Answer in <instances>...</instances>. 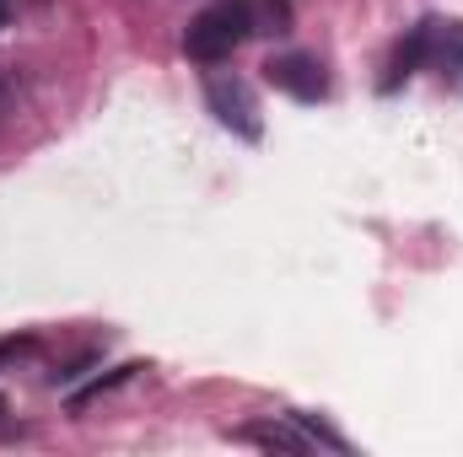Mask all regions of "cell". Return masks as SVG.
<instances>
[{
	"mask_svg": "<svg viewBox=\"0 0 463 457\" xmlns=\"http://www.w3.org/2000/svg\"><path fill=\"white\" fill-rule=\"evenodd\" d=\"M135 371H146V366H140V360H124V366H114L109 377H98L92 387H81V393H71V415H81V409H87L92 398H103V393H114V387H124V382H129Z\"/></svg>",
	"mask_w": 463,
	"mask_h": 457,
	"instance_id": "cell-7",
	"label": "cell"
},
{
	"mask_svg": "<svg viewBox=\"0 0 463 457\" xmlns=\"http://www.w3.org/2000/svg\"><path fill=\"white\" fill-rule=\"evenodd\" d=\"M264 81H269L275 92L297 98V103H318V98H329V76H324V65H318L313 54H297V49L269 54V60H264Z\"/></svg>",
	"mask_w": 463,
	"mask_h": 457,
	"instance_id": "cell-3",
	"label": "cell"
},
{
	"mask_svg": "<svg viewBox=\"0 0 463 457\" xmlns=\"http://www.w3.org/2000/svg\"><path fill=\"white\" fill-rule=\"evenodd\" d=\"M205 103H211V114L222 129H232L237 140H259L264 135V118H259V103H253V87L242 81V76H211L205 81Z\"/></svg>",
	"mask_w": 463,
	"mask_h": 457,
	"instance_id": "cell-2",
	"label": "cell"
},
{
	"mask_svg": "<svg viewBox=\"0 0 463 457\" xmlns=\"http://www.w3.org/2000/svg\"><path fill=\"white\" fill-rule=\"evenodd\" d=\"M248 5V22L253 33H291V0H242Z\"/></svg>",
	"mask_w": 463,
	"mask_h": 457,
	"instance_id": "cell-6",
	"label": "cell"
},
{
	"mask_svg": "<svg viewBox=\"0 0 463 457\" xmlns=\"http://www.w3.org/2000/svg\"><path fill=\"white\" fill-rule=\"evenodd\" d=\"M16 350H22V340H0V366H5V360H11Z\"/></svg>",
	"mask_w": 463,
	"mask_h": 457,
	"instance_id": "cell-9",
	"label": "cell"
},
{
	"mask_svg": "<svg viewBox=\"0 0 463 457\" xmlns=\"http://www.w3.org/2000/svg\"><path fill=\"white\" fill-rule=\"evenodd\" d=\"M420 65H426V27H410V33H404V43H399V49H393V60H388L383 92H393L399 81H410Z\"/></svg>",
	"mask_w": 463,
	"mask_h": 457,
	"instance_id": "cell-5",
	"label": "cell"
},
{
	"mask_svg": "<svg viewBox=\"0 0 463 457\" xmlns=\"http://www.w3.org/2000/svg\"><path fill=\"white\" fill-rule=\"evenodd\" d=\"M237 436L253 442V447H264V452H291V457L313 452V436H307L291 415H286V420H253V425H242Z\"/></svg>",
	"mask_w": 463,
	"mask_h": 457,
	"instance_id": "cell-4",
	"label": "cell"
},
{
	"mask_svg": "<svg viewBox=\"0 0 463 457\" xmlns=\"http://www.w3.org/2000/svg\"><path fill=\"white\" fill-rule=\"evenodd\" d=\"M0 27H5V0H0Z\"/></svg>",
	"mask_w": 463,
	"mask_h": 457,
	"instance_id": "cell-10",
	"label": "cell"
},
{
	"mask_svg": "<svg viewBox=\"0 0 463 457\" xmlns=\"http://www.w3.org/2000/svg\"><path fill=\"white\" fill-rule=\"evenodd\" d=\"M0 415H5V398H0Z\"/></svg>",
	"mask_w": 463,
	"mask_h": 457,
	"instance_id": "cell-11",
	"label": "cell"
},
{
	"mask_svg": "<svg viewBox=\"0 0 463 457\" xmlns=\"http://www.w3.org/2000/svg\"><path fill=\"white\" fill-rule=\"evenodd\" d=\"M248 38H253L248 5H242V0H216V5H205V11L184 27V54L200 60V65H222V60H232Z\"/></svg>",
	"mask_w": 463,
	"mask_h": 457,
	"instance_id": "cell-1",
	"label": "cell"
},
{
	"mask_svg": "<svg viewBox=\"0 0 463 457\" xmlns=\"http://www.w3.org/2000/svg\"><path fill=\"white\" fill-rule=\"evenodd\" d=\"M291 420H297V425H302V431L313 436V447H329V452H350V442L340 436V431H335V425H324L318 415H291Z\"/></svg>",
	"mask_w": 463,
	"mask_h": 457,
	"instance_id": "cell-8",
	"label": "cell"
}]
</instances>
